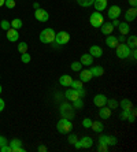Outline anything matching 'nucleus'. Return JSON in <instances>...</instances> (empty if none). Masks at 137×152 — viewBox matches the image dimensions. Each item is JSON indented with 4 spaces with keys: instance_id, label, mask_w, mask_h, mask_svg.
<instances>
[{
    "instance_id": "nucleus-1",
    "label": "nucleus",
    "mask_w": 137,
    "mask_h": 152,
    "mask_svg": "<svg viewBox=\"0 0 137 152\" xmlns=\"http://www.w3.org/2000/svg\"><path fill=\"white\" fill-rule=\"evenodd\" d=\"M56 129L62 134H69L71 132V129H73V124H71V121L69 118H62L60 121H58Z\"/></svg>"
},
{
    "instance_id": "nucleus-2",
    "label": "nucleus",
    "mask_w": 137,
    "mask_h": 152,
    "mask_svg": "<svg viewBox=\"0 0 137 152\" xmlns=\"http://www.w3.org/2000/svg\"><path fill=\"white\" fill-rule=\"evenodd\" d=\"M55 34H56V33H55L53 29L47 28V29H44V30L40 33L39 39H40V41L44 42V44H51V42L55 41Z\"/></svg>"
},
{
    "instance_id": "nucleus-3",
    "label": "nucleus",
    "mask_w": 137,
    "mask_h": 152,
    "mask_svg": "<svg viewBox=\"0 0 137 152\" xmlns=\"http://www.w3.org/2000/svg\"><path fill=\"white\" fill-rule=\"evenodd\" d=\"M89 22H91V25L93 28H100L103 25V22H104V18H103L102 12H99V11H95V12H92L91 17H89Z\"/></svg>"
},
{
    "instance_id": "nucleus-4",
    "label": "nucleus",
    "mask_w": 137,
    "mask_h": 152,
    "mask_svg": "<svg viewBox=\"0 0 137 152\" xmlns=\"http://www.w3.org/2000/svg\"><path fill=\"white\" fill-rule=\"evenodd\" d=\"M115 50H116V56L119 58V59H126V58H129L130 52H132V50H130L126 44H118Z\"/></svg>"
},
{
    "instance_id": "nucleus-5",
    "label": "nucleus",
    "mask_w": 137,
    "mask_h": 152,
    "mask_svg": "<svg viewBox=\"0 0 137 152\" xmlns=\"http://www.w3.org/2000/svg\"><path fill=\"white\" fill-rule=\"evenodd\" d=\"M69 41H70V34L67 32H64V30H62V32L55 34V42H56L58 45H64V44H67Z\"/></svg>"
},
{
    "instance_id": "nucleus-6",
    "label": "nucleus",
    "mask_w": 137,
    "mask_h": 152,
    "mask_svg": "<svg viewBox=\"0 0 137 152\" xmlns=\"http://www.w3.org/2000/svg\"><path fill=\"white\" fill-rule=\"evenodd\" d=\"M97 142H102V144L105 145H116L118 144V138L114 137V136H107V134H102L99 137V141Z\"/></svg>"
},
{
    "instance_id": "nucleus-7",
    "label": "nucleus",
    "mask_w": 137,
    "mask_h": 152,
    "mask_svg": "<svg viewBox=\"0 0 137 152\" xmlns=\"http://www.w3.org/2000/svg\"><path fill=\"white\" fill-rule=\"evenodd\" d=\"M34 17L39 22H47L49 19L48 11H45L44 8H37V10L34 11Z\"/></svg>"
},
{
    "instance_id": "nucleus-8",
    "label": "nucleus",
    "mask_w": 137,
    "mask_h": 152,
    "mask_svg": "<svg viewBox=\"0 0 137 152\" xmlns=\"http://www.w3.org/2000/svg\"><path fill=\"white\" fill-rule=\"evenodd\" d=\"M134 118H136V111L133 110H122L121 113V119L122 121H129V122H134Z\"/></svg>"
},
{
    "instance_id": "nucleus-9",
    "label": "nucleus",
    "mask_w": 137,
    "mask_h": 152,
    "mask_svg": "<svg viewBox=\"0 0 137 152\" xmlns=\"http://www.w3.org/2000/svg\"><path fill=\"white\" fill-rule=\"evenodd\" d=\"M8 145H10V148H11V152H25V149L22 148L21 140H18V138H12Z\"/></svg>"
},
{
    "instance_id": "nucleus-10",
    "label": "nucleus",
    "mask_w": 137,
    "mask_h": 152,
    "mask_svg": "<svg viewBox=\"0 0 137 152\" xmlns=\"http://www.w3.org/2000/svg\"><path fill=\"white\" fill-rule=\"evenodd\" d=\"M121 15V8L118 6H111L107 11V17L110 19H118V17Z\"/></svg>"
},
{
    "instance_id": "nucleus-11",
    "label": "nucleus",
    "mask_w": 137,
    "mask_h": 152,
    "mask_svg": "<svg viewBox=\"0 0 137 152\" xmlns=\"http://www.w3.org/2000/svg\"><path fill=\"white\" fill-rule=\"evenodd\" d=\"M105 103H107V96L103 95V93H99V95H96L95 97H93V104H95L96 107H103L105 106Z\"/></svg>"
},
{
    "instance_id": "nucleus-12",
    "label": "nucleus",
    "mask_w": 137,
    "mask_h": 152,
    "mask_svg": "<svg viewBox=\"0 0 137 152\" xmlns=\"http://www.w3.org/2000/svg\"><path fill=\"white\" fill-rule=\"evenodd\" d=\"M6 36H7L8 41H11V42H17L18 39H19V33H18V30L17 29H14V28L8 29L7 33H6Z\"/></svg>"
},
{
    "instance_id": "nucleus-13",
    "label": "nucleus",
    "mask_w": 137,
    "mask_h": 152,
    "mask_svg": "<svg viewBox=\"0 0 137 152\" xmlns=\"http://www.w3.org/2000/svg\"><path fill=\"white\" fill-rule=\"evenodd\" d=\"M92 78H93V75H92V73L89 71V69H85V70H82V69H81V70H80V81L89 82Z\"/></svg>"
},
{
    "instance_id": "nucleus-14",
    "label": "nucleus",
    "mask_w": 137,
    "mask_h": 152,
    "mask_svg": "<svg viewBox=\"0 0 137 152\" xmlns=\"http://www.w3.org/2000/svg\"><path fill=\"white\" fill-rule=\"evenodd\" d=\"M137 17V8L136 7H132L125 12V21L126 22H133Z\"/></svg>"
},
{
    "instance_id": "nucleus-15",
    "label": "nucleus",
    "mask_w": 137,
    "mask_h": 152,
    "mask_svg": "<svg viewBox=\"0 0 137 152\" xmlns=\"http://www.w3.org/2000/svg\"><path fill=\"white\" fill-rule=\"evenodd\" d=\"M111 113H113V110L110 108V107H100V110H99V117L102 118V119H108L110 117H111Z\"/></svg>"
},
{
    "instance_id": "nucleus-16",
    "label": "nucleus",
    "mask_w": 137,
    "mask_h": 152,
    "mask_svg": "<svg viewBox=\"0 0 137 152\" xmlns=\"http://www.w3.org/2000/svg\"><path fill=\"white\" fill-rule=\"evenodd\" d=\"M80 63L82 66H92L93 64V56L89 55V53H84V55H81Z\"/></svg>"
},
{
    "instance_id": "nucleus-17",
    "label": "nucleus",
    "mask_w": 137,
    "mask_h": 152,
    "mask_svg": "<svg viewBox=\"0 0 137 152\" xmlns=\"http://www.w3.org/2000/svg\"><path fill=\"white\" fill-rule=\"evenodd\" d=\"M64 97H66L67 100H70V102H74V100L80 99V97H78V93H77V89H73V88L67 89L66 92H64Z\"/></svg>"
},
{
    "instance_id": "nucleus-18",
    "label": "nucleus",
    "mask_w": 137,
    "mask_h": 152,
    "mask_svg": "<svg viewBox=\"0 0 137 152\" xmlns=\"http://www.w3.org/2000/svg\"><path fill=\"white\" fill-rule=\"evenodd\" d=\"M100 30H102L103 34L108 36V34H111V33H113L114 26L111 25V22H103V25L100 26Z\"/></svg>"
},
{
    "instance_id": "nucleus-19",
    "label": "nucleus",
    "mask_w": 137,
    "mask_h": 152,
    "mask_svg": "<svg viewBox=\"0 0 137 152\" xmlns=\"http://www.w3.org/2000/svg\"><path fill=\"white\" fill-rule=\"evenodd\" d=\"M89 55H92L93 58H102L103 50L99 45H92L91 48H89Z\"/></svg>"
},
{
    "instance_id": "nucleus-20",
    "label": "nucleus",
    "mask_w": 137,
    "mask_h": 152,
    "mask_svg": "<svg viewBox=\"0 0 137 152\" xmlns=\"http://www.w3.org/2000/svg\"><path fill=\"white\" fill-rule=\"evenodd\" d=\"M105 44H107L108 48H116V45H118V39L113 34H108L107 39H105Z\"/></svg>"
},
{
    "instance_id": "nucleus-21",
    "label": "nucleus",
    "mask_w": 137,
    "mask_h": 152,
    "mask_svg": "<svg viewBox=\"0 0 137 152\" xmlns=\"http://www.w3.org/2000/svg\"><path fill=\"white\" fill-rule=\"evenodd\" d=\"M89 71L92 73L93 77H102V75L104 74V69H103L102 66H91Z\"/></svg>"
},
{
    "instance_id": "nucleus-22",
    "label": "nucleus",
    "mask_w": 137,
    "mask_h": 152,
    "mask_svg": "<svg viewBox=\"0 0 137 152\" xmlns=\"http://www.w3.org/2000/svg\"><path fill=\"white\" fill-rule=\"evenodd\" d=\"M81 142V148H91L92 145H93V140H92V137H89V136H86V137H82L80 140Z\"/></svg>"
},
{
    "instance_id": "nucleus-23",
    "label": "nucleus",
    "mask_w": 137,
    "mask_h": 152,
    "mask_svg": "<svg viewBox=\"0 0 137 152\" xmlns=\"http://www.w3.org/2000/svg\"><path fill=\"white\" fill-rule=\"evenodd\" d=\"M93 6H95L96 11H104L107 8V0H95L93 1Z\"/></svg>"
},
{
    "instance_id": "nucleus-24",
    "label": "nucleus",
    "mask_w": 137,
    "mask_h": 152,
    "mask_svg": "<svg viewBox=\"0 0 137 152\" xmlns=\"http://www.w3.org/2000/svg\"><path fill=\"white\" fill-rule=\"evenodd\" d=\"M118 29H119V33H121V34H123V36L129 34V32H130V26H129V23H127V22H119Z\"/></svg>"
},
{
    "instance_id": "nucleus-25",
    "label": "nucleus",
    "mask_w": 137,
    "mask_h": 152,
    "mask_svg": "<svg viewBox=\"0 0 137 152\" xmlns=\"http://www.w3.org/2000/svg\"><path fill=\"white\" fill-rule=\"evenodd\" d=\"M91 127L93 129V132H96V133H102V132L104 130L103 124H102V122H99V121H92Z\"/></svg>"
},
{
    "instance_id": "nucleus-26",
    "label": "nucleus",
    "mask_w": 137,
    "mask_h": 152,
    "mask_svg": "<svg viewBox=\"0 0 137 152\" xmlns=\"http://www.w3.org/2000/svg\"><path fill=\"white\" fill-rule=\"evenodd\" d=\"M71 81H73V78H71L70 75H67V74L62 75V77L59 78V84L62 85V86H70Z\"/></svg>"
},
{
    "instance_id": "nucleus-27",
    "label": "nucleus",
    "mask_w": 137,
    "mask_h": 152,
    "mask_svg": "<svg viewBox=\"0 0 137 152\" xmlns=\"http://www.w3.org/2000/svg\"><path fill=\"white\" fill-rule=\"evenodd\" d=\"M119 106L122 110H133V104H132V102L129 99H122L119 103Z\"/></svg>"
},
{
    "instance_id": "nucleus-28",
    "label": "nucleus",
    "mask_w": 137,
    "mask_h": 152,
    "mask_svg": "<svg viewBox=\"0 0 137 152\" xmlns=\"http://www.w3.org/2000/svg\"><path fill=\"white\" fill-rule=\"evenodd\" d=\"M126 45L129 47L130 50H134L137 47V37L136 36H129V39L126 40Z\"/></svg>"
},
{
    "instance_id": "nucleus-29",
    "label": "nucleus",
    "mask_w": 137,
    "mask_h": 152,
    "mask_svg": "<svg viewBox=\"0 0 137 152\" xmlns=\"http://www.w3.org/2000/svg\"><path fill=\"white\" fill-rule=\"evenodd\" d=\"M11 23V28H14V29H21L22 28V25H23V23H22V21L21 19H19V18H15V19H12V21L10 22Z\"/></svg>"
},
{
    "instance_id": "nucleus-30",
    "label": "nucleus",
    "mask_w": 137,
    "mask_h": 152,
    "mask_svg": "<svg viewBox=\"0 0 137 152\" xmlns=\"http://www.w3.org/2000/svg\"><path fill=\"white\" fill-rule=\"evenodd\" d=\"M93 1L95 0H77V3L81 7H91V6H93Z\"/></svg>"
},
{
    "instance_id": "nucleus-31",
    "label": "nucleus",
    "mask_w": 137,
    "mask_h": 152,
    "mask_svg": "<svg viewBox=\"0 0 137 152\" xmlns=\"http://www.w3.org/2000/svg\"><path fill=\"white\" fill-rule=\"evenodd\" d=\"M82 85H84V82H82V81H80V80H73V81H71V84H70V86L73 89H80V88H84Z\"/></svg>"
},
{
    "instance_id": "nucleus-32",
    "label": "nucleus",
    "mask_w": 137,
    "mask_h": 152,
    "mask_svg": "<svg viewBox=\"0 0 137 152\" xmlns=\"http://www.w3.org/2000/svg\"><path fill=\"white\" fill-rule=\"evenodd\" d=\"M28 48H29V45L26 44L25 41H21L19 44H18V51L21 53H25V52H28Z\"/></svg>"
},
{
    "instance_id": "nucleus-33",
    "label": "nucleus",
    "mask_w": 137,
    "mask_h": 152,
    "mask_svg": "<svg viewBox=\"0 0 137 152\" xmlns=\"http://www.w3.org/2000/svg\"><path fill=\"white\" fill-rule=\"evenodd\" d=\"M73 107L74 110H81L82 107H84V102H82V99H77L73 102Z\"/></svg>"
},
{
    "instance_id": "nucleus-34",
    "label": "nucleus",
    "mask_w": 137,
    "mask_h": 152,
    "mask_svg": "<svg viewBox=\"0 0 137 152\" xmlns=\"http://www.w3.org/2000/svg\"><path fill=\"white\" fill-rule=\"evenodd\" d=\"M105 104H108V107L111 110H115L116 107H118V102L115 99H107V103Z\"/></svg>"
},
{
    "instance_id": "nucleus-35",
    "label": "nucleus",
    "mask_w": 137,
    "mask_h": 152,
    "mask_svg": "<svg viewBox=\"0 0 137 152\" xmlns=\"http://www.w3.org/2000/svg\"><path fill=\"white\" fill-rule=\"evenodd\" d=\"M0 26H1V29H3V30H6V32H7L8 29L11 28V23L7 21V19H3V21L0 22Z\"/></svg>"
},
{
    "instance_id": "nucleus-36",
    "label": "nucleus",
    "mask_w": 137,
    "mask_h": 152,
    "mask_svg": "<svg viewBox=\"0 0 137 152\" xmlns=\"http://www.w3.org/2000/svg\"><path fill=\"white\" fill-rule=\"evenodd\" d=\"M70 67H71V70L73 71H80L81 69H82V64H81L80 62H73Z\"/></svg>"
},
{
    "instance_id": "nucleus-37",
    "label": "nucleus",
    "mask_w": 137,
    "mask_h": 152,
    "mask_svg": "<svg viewBox=\"0 0 137 152\" xmlns=\"http://www.w3.org/2000/svg\"><path fill=\"white\" fill-rule=\"evenodd\" d=\"M30 55H29L28 52H25V53H22V56H21V60H22V63H29L30 62Z\"/></svg>"
},
{
    "instance_id": "nucleus-38",
    "label": "nucleus",
    "mask_w": 137,
    "mask_h": 152,
    "mask_svg": "<svg viewBox=\"0 0 137 152\" xmlns=\"http://www.w3.org/2000/svg\"><path fill=\"white\" fill-rule=\"evenodd\" d=\"M4 6L7 8H14L15 6H17V3H15V0H6V1H4Z\"/></svg>"
},
{
    "instance_id": "nucleus-39",
    "label": "nucleus",
    "mask_w": 137,
    "mask_h": 152,
    "mask_svg": "<svg viewBox=\"0 0 137 152\" xmlns=\"http://www.w3.org/2000/svg\"><path fill=\"white\" fill-rule=\"evenodd\" d=\"M97 151H100V152H107V151H108V145L102 144V142H97Z\"/></svg>"
},
{
    "instance_id": "nucleus-40",
    "label": "nucleus",
    "mask_w": 137,
    "mask_h": 152,
    "mask_svg": "<svg viewBox=\"0 0 137 152\" xmlns=\"http://www.w3.org/2000/svg\"><path fill=\"white\" fill-rule=\"evenodd\" d=\"M77 93H78V97H80V99H84L85 96H86V91H85L84 88L77 89Z\"/></svg>"
},
{
    "instance_id": "nucleus-41",
    "label": "nucleus",
    "mask_w": 137,
    "mask_h": 152,
    "mask_svg": "<svg viewBox=\"0 0 137 152\" xmlns=\"http://www.w3.org/2000/svg\"><path fill=\"white\" fill-rule=\"evenodd\" d=\"M91 125H92L91 118H84V121H82V126L84 127H91Z\"/></svg>"
},
{
    "instance_id": "nucleus-42",
    "label": "nucleus",
    "mask_w": 137,
    "mask_h": 152,
    "mask_svg": "<svg viewBox=\"0 0 137 152\" xmlns=\"http://www.w3.org/2000/svg\"><path fill=\"white\" fill-rule=\"evenodd\" d=\"M0 152H11L10 145L6 144V145H3V147H0Z\"/></svg>"
},
{
    "instance_id": "nucleus-43",
    "label": "nucleus",
    "mask_w": 137,
    "mask_h": 152,
    "mask_svg": "<svg viewBox=\"0 0 137 152\" xmlns=\"http://www.w3.org/2000/svg\"><path fill=\"white\" fill-rule=\"evenodd\" d=\"M77 140H78V138H77V136H75V134H70V136H69V142H70V144H74Z\"/></svg>"
},
{
    "instance_id": "nucleus-44",
    "label": "nucleus",
    "mask_w": 137,
    "mask_h": 152,
    "mask_svg": "<svg viewBox=\"0 0 137 152\" xmlns=\"http://www.w3.org/2000/svg\"><path fill=\"white\" fill-rule=\"evenodd\" d=\"M6 144H8L7 138L4 137V136H0V147H3V145H6Z\"/></svg>"
},
{
    "instance_id": "nucleus-45",
    "label": "nucleus",
    "mask_w": 137,
    "mask_h": 152,
    "mask_svg": "<svg viewBox=\"0 0 137 152\" xmlns=\"http://www.w3.org/2000/svg\"><path fill=\"white\" fill-rule=\"evenodd\" d=\"M4 107H6V103H4L3 99H0V113L4 110Z\"/></svg>"
},
{
    "instance_id": "nucleus-46",
    "label": "nucleus",
    "mask_w": 137,
    "mask_h": 152,
    "mask_svg": "<svg viewBox=\"0 0 137 152\" xmlns=\"http://www.w3.org/2000/svg\"><path fill=\"white\" fill-rule=\"evenodd\" d=\"M111 25H113L114 28H118V25H119V22H118V19H113V22H111Z\"/></svg>"
},
{
    "instance_id": "nucleus-47",
    "label": "nucleus",
    "mask_w": 137,
    "mask_h": 152,
    "mask_svg": "<svg viewBox=\"0 0 137 152\" xmlns=\"http://www.w3.org/2000/svg\"><path fill=\"white\" fill-rule=\"evenodd\" d=\"M116 39H118V42H125V36L123 34H121L119 37H116Z\"/></svg>"
},
{
    "instance_id": "nucleus-48",
    "label": "nucleus",
    "mask_w": 137,
    "mask_h": 152,
    "mask_svg": "<svg viewBox=\"0 0 137 152\" xmlns=\"http://www.w3.org/2000/svg\"><path fill=\"white\" fill-rule=\"evenodd\" d=\"M129 4L132 6V7H136V6H137V0H129Z\"/></svg>"
},
{
    "instance_id": "nucleus-49",
    "label": "nucleus",
    "mask_w": 137,
    "mask_h": 152,
    "mask_svg": "<svg viewBox=\"0 0 137 152\" xmlns=\"http://www.w3.org/2000/svg\"><path fill=\"white\" fill-rule=\"evenodd\" d=\"M130 55H132V56H133V59H136V58H137V52H136V48H134V50L132 51V52H130Z\"/></svg>"
},
{
    "instance_id": "nucleus-50",
    "label": "nucleus",
    "mask_w": 137,
    "mask_h": 152,
    "mask_svg": "<svg viewBox=\"0 0 137 152\" xmlns=\"http://www.w3.org/2000/svg\"><path fill=\"white\" fill-rule=\"evenodd\" d=\"M39 151L40 152H45L47 151V147H44V145H40V147H39Z\"/></svg>"
},
{
    "instance_id": "nucleus-51",
    "label": "nucleus",
    "mask_w": 137,
    "mask_h": 152,
    "mask_svg": "<svg viewBox=\"0 0 137 152\" xmlns=\"http://www.w3.org/2000/svg\"><path fill=\"white\" fill-rule=\"evenodd\" d=\"M33 7H34V10H37V8H40V4L36 1V3H33Z\"/></svg>"
},
{
    "instance_id": "nucleus-52",
    "label": "nucleus",
    "mask_w": 137,
    "mask_h": 152,
    "mask_svg": "<svg viewBox=\"0 0 137 152\" xmlns=\"http://www.w3.org/2000/svg\"><path fill=\"white\" fill-rule=\"evenodd\" d=\"M4 1H6V0H0V7H1V6H4Z\"/></svg>"
},
{
    "instance_id": "nucleus-53",
    "label": "nucleus",
    "mask_w": 137,
    "mask_h": 152,
    "mask_svg": "<svg viewBox=\"0 0 137 152\" xmlns=\"http://www.w3.org/2000/svg\"><path fill=\"white\" fill-rule=\"evenodd\" d=\"M1 91H3V88H1V85H0V93H1Z\"/></svg>"
}]
</instances>
